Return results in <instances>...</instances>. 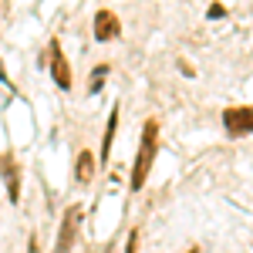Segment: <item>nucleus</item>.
I'll return each mask as SVG.
<instances>
[{
  "instance_id": "f257e3e1",
  "label": "nucleus",
  "mask_w": 253,
  "mask_h": 253,
  "mask_svg": "<svg viewBox=\"0 0 253 253\" xmlns=\"http://www.w3.org/2000/svg\"><path fill=\"white\" fill-rule=\"evenodd\" d=\"M159 156V122L149 118L142 125V138H138V152H135V162H132V175H128V189L138 193L145 186V179L152 172V162Z\"/></svg>"
},
{
  "instance_id": "f03ea898",
  "label": "nucleus",
  "mask_w": 253,
  "mask_h": 253,
  "mask_svg": "<svg viewBox=\"0 0 253 253\" xmlns=\"http://www.w3.org/2000/svg\"><path fill=\"white\" fill-rule=\"evenodd\" d=\"M223 128L230 138H243L253 132V105H233L223 112Z\"/></svg>"
},
{
  "instance_id": "7ed1b4c3",
  "label": "nucleus",
  "mask_w": 253,
  "mask_h": 253,
  "mask_svg": "<svg viewBox=\"0 0 253 253\" xmlns=\"http://www.w3.org/2000/svg\"><path fill=\"white\" fill-rule=\"evenodd\" d=\"M78 226H81V206H68L64 210V219H61V226H58L54 253H71L75 240H78Z\"/></svg>"
},
{
  "instance_id": "20e7f679",
  "label": "nucleus",
  "mask_w": 253,
  "mask_h": 253,
  "mask_svg": "<svg viewBox=\"0 0 253 253\" xmlns=\"http://www.w3.org/2000/svg\"><path fill=\"white\" fill-rule=\"evenodd\" d=\"M91 31H95V41L108 44V41L122 38V20H118L115 10L101 7V10H95V17H91Z\"/></svg>"
},
{
  "instance_id": "39448f33",
  "label": "nucleus",
  "mask_w": 253,
  "mask_h": 253,
  "mask_svg": "<svg viewBox=\"0 0 253 253\" xmlns=\"http://www.w3.org/2000/svg\"><path fill=\"white\" fill-rule=\"evenodd\" d=\"M51 78H54V84L61 91H71V64L64 58L58 38H51Z\"/></svg>"
},
{
  "instance_id": "423d86ee",
  "label": "nucleus",
  "mask_w": 253,
  "mask_h": 253,
  "mask_svg": "<svg viewBox=\"0 0 253 253\" xmlns=\"http://www.w3.org/2000/svg\"><path fill=\"white\" fill-rule=\"evenodd\" d=\"M0 166H3V179H7V193H10V203H20V166L14 156H0Z\"/></svg>"
},
{
  "instance_id": "0eeeda50",
  "label": "nucleus",
  "mask_w": 253,
  "mask_h": 253,
  "mask_svg": "<svg viewBox=\"0 0 253 253\" xmlns=\"http://www.w3.org/2000/svg\"><path fill=\"white\" fill-rule=\"evenodd\" d=\"M95 172H98V159L91 156V149L78 152V159H75V179H78L81 186H88L95 179Z\"/></svg>"
},
{
  "instance_id": "6e6552de",
  "label": "nucleus",
  "mask_w": 253,
  "mask_h": 253,
  "mask_svg": "<svg viewBox=\"0 0 253 253\" xmlns=\"http://www.w3.org/2000/svg\"><path fill=\"white\" fill-rule=\"evenodd\" d=\"M115 128H118V105L112 108V112H108V125H105V135H101V152H98V159H101V162H108V156H112Z\"/></svg>"
},
{
  "instance_id": "1a4fd4ad",
  "label": "nucleus",
  "mask_w": 253,
  "mask_h": 253,
  "mask_svg": "<svg viewBox=\"0 0 253 253\" xmlns=\"http://www.w3.org/2000/svg\"><path fill=\"white\" fill-rule=\"evenodd\" d=\"M125 253H138V230L128 233V240H125Z\"/></svg>"
},
{
  "instance_id": "9d476101",
  "label": "nucleus",
  "mask_w": 253,
  "mask_h": 253,
  "mask_svg": "<svg viewBox=\"0 0 253 253\" xmlns=\"http://www.w3.org/2000/svg\"><path fill=\"white\" fill-rule=\"evenodd\" d=\"M210 17H213V20L226 17V7H223V3H219V0H216V3H210Z\"/></svg>"
},
{
  "instance_id": "9b49d317",
  "label": "nucleus",
  "mask_w": 253,
  "mask_h": 253,
  "mask_svg": "<svg viewBox=\"0 0 253 253\" xmlns=\"http://www.w3.org/2000/svg\"><path fill=\"white\" fill-rule=\"evenodd\" d=\"M27 250H31V253H41V250H38V236H31V243H27Z\"/></svg>"
},
{
  "instance_id": "f8f14e48",
  "label": "nucleus",
  "mask_w": 253,
  "mask_h": 253,
  "mask_svg": "<svg viewBox=\"0 0 253 253\" xmlns=\"http://www.w3.org/2000/svg\"><path fill=\"white\" fill-rule=\"evenodd\" d=\"M186 253H199V247H193V250H186Z\"/></svg>"
},
{
  "instance_id": "ddd939ff",
  "label": "nucleus",
  "mask_w": 253,
  "mask_h": 253,
  "mask_svg": "<svg viewBox=\"0 0 253 253\" xmlns=\"http://www.w3.org/2000/svg\"><path fill=\"white\" fill-rule=\"evenodd\" d=\"M105 253H115V247H108V250H105Z\"/></svg>"
}]
</instances>
